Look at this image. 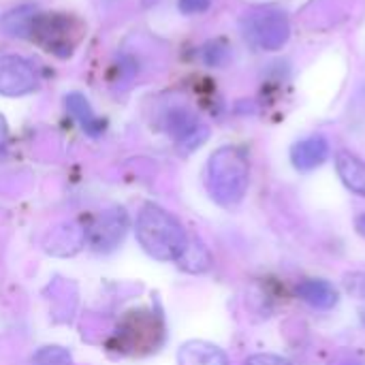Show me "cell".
<instances>
[{
	"mask_svg": "<svg viewBox=\"0 0 365 365\" xmlns=\"http://www.w3.org/2000/svg\"><path fill=\"white\" fill-rule=\"evenodd\" d=\"M178 365H229V357L216 344L192 340L180 349Z\"/></svg>",
	"mask_w": 365,
	"mask_h": 365,
	"instance_id": "cell-7",
	"label": "cell"
},
{
	"mask_svg": "<svg viewBox=\"0 0 365 365\" xmlns=\"http://www.w3.org/2000/svg\"><path fill=\"white\" fill-rule=\"evenodd\" d=\"M210 6V0H180V9L184 13H203Z\"/></svg>",
	"mask_w": 365,
	"mask_h": 365,
	"instance_id": "cell-15",
	"label": "cell"
},
{
	"mask_svg": "<svg viewBox=\"0 0 365 365\" xmlns=\"http://www.w3.org/2000/svg\"><path fill=\"white\" fill-rule=\"evenodd\" d=\"M336 167L342 178V182L357 195L365 197V163L355 154L340 150L336 154Z\"/></svg>",
	"mask_w": 365,
	"mask_h": 365,
	"instance_id": "cell-10",
	"label": "cell"
},
{
	"mask_svg": "<svg viewBox=\"0 0 365 365\" xmlns=\"http://www.w3.org/2000/svg\"><path fill=\"white\" fill-rule=\"evenodd\" d=\"M28 32L47 51L58 56H68L81 36V28L71 17L58 13H41V15L32 13Z\"/></svg>",
	"mask_w": 365,
	"mask_h": 365,
	"instance_id": "cell-3",
	"label": "cell"
},
{
	"mask_svg": "<svg viewBox=\"0 0 365 365\" xmlns=\"http://www.w3.org/2000/svg\"><path fill=\"white\" fill-rule=\"evenodd\" d=\"M66 107H68V111L75 115V120L79 122V126H81L88 135L96 137V135L103 133L105 124H103V120L92 111V107H90V103H88L86 96H81V94H77V92H75V94H68V96H66Z\"/></svg>",
	"mask_w": 365,
	"mask_h": 365,
	"instance_id": "cell-11",
	"label": "cell"
},
{
	"mask_svg": "<svg viewBox=\"0 0 365 365\" xmlns=\"http://www.w3.org/2000/svg\"><path fill=\"white\" fill-rule=\"evenodd\" d=\"M38 88V77L34 66L17 53L0 56V94L2 96H24Z\"/></svg>",
	"mask_w": 365,
	"mask_h": 365,
	"instance_id": "cell-5",
	"label": "cell"
},
{
	"mask_svg": "<svg viewBox=\"0 0 365 365\" xmlns=\"http://www.w3.org/2000/svg\"><path fill=\"white\" fill-rule=\"evenodd\" d=\"M244 365H293L291 361L278 357V355H252L246 359Z\"/></svg>",
	"mask_w": 365,
	"mask_h": 365,
	"instance_id": "cell-14",
	"label": "cell"
},
{
	"mask_svg": "<svg viewBox=\"0 0 365 365\" xmlns=\"http://www.w3.org/2000/svg\"><path fill=\"white\" fill-rule=\"evenodd\" d=\"M250 165L240 148L227 145L216 150L207 163V188L216 203L225 207L237 205L248 190Z\"/></svg>",
	"mask_w": 365,
	"mask_h": 365,
	"instance_id": "cell-2",
	"label": "cell"
},
{
	"mask_svg": "<svg viewBox=\"0 0 365 365\" xmlns=\"http://www.w3.org/2000/svg\"><path fill=\"white\" fill-rule=\"evenodd\" d=\"M291 34L289 19L280 11H261L244 19V36L265 51L280 49Z\"/></svg>",
	"mask_w": 365,
	"mask_h": 365,
	"instance_id": "cell-4",
	"label": "cell"
},
{
	"mask_svg": "<svg viewBox=\"0 0 365 365\" xmlns=\"http://www.w3.org/2000/svg\"><path fill=\"white\" fill-rule=\"evenodd\" d=\"M126 214L124 210H113L101 218V222L94 227V246L101 248H113L126 233Z\"/></svg>",
	"mask_w": 365,
	"mask_h": 365,
	"instance_id": "cell-8",
	"label": "cell"
},
{
	"mask_svg": "<svg viewBox=\"0 0 365 365\" xmlns=\"http://www.w3.org/2000/svg\"><path fill=\"white\" fill-rule=\"evenodd\" d=\"M297 295L319 310H331L340 299L338 289L327 280H304L297 287Z\"/></svg>",
	"mask_w": 365,
	"mask_h": 365,
	"instance_id": "cell-9",
	"label": "cell"
},
{
	"mask_svg": "<svg viewBox=\"0 0 365 365\" xmlns=\"http://www.w3.org/2000/svg\"><path fill=\"white\" fill-rule=\"evenodd\" d=\"M34 365H73V357L62 346H45L34 355Z\"/></svg>",
	"mask_w": 365,
	"mask_h": 365,
	"instance_id": "cell-13",
	"label": "cell"
},
{
	"mask_svg": "<svg viewBox=\"0 0 365 365\" xmlns=\"http://www.w3.org/2000/svg\"><path fill=\"white\" fill-rule=\"evenodd\" d=\"M327 156H329V143L321 135L302 139L291 150V160H293L295 169H299V171H312V169L321 167L327 160Z\"/></svg>",
	"mask_w": 365,
	"mask_h": 365,
	"instance_id": "cell-6",
	"label": "cell"
},
{
	"mask_svg": "<svg viewBox=\"0 0 365 365\" xmlns=\"http://www.w3.org/2000/svg\"><path fill=\"white\" fill-rule=\"evenodd\" d=\"M178 261L182 263L184 269L195 272V274L197 272H205L210 267V255H207V250L201 244H192V242H188L184 255Z\"/></svg>",
	"mask_w": 365,
	"mask_h": 365,
	"instance_id": "cell-12",
	"label": "cell"
},
{
	"mask_svg": "<svg viewBox=\"0 0 365 365\" xmlns=\"http://www.w3.org/2000/svg\"><path fill=\"white\" fill-rule=\"evenodd\" d=\"M135 231L139 246L156 261H178L190 242L182 222L156 203L141 207Z\"/></svg>",
	"mask_w": 365,
	"mask_h": 365,
	"instance_id": "cell-1",
	"label": "cell"
},
{
	"mask_svg": "<svg viewBox=\"0 0 365 365\" xmlns=\"http://www.w3.org/2000/svg\"><path fill=\"white\" fill-rule=\"evenodd\" d=\"M6 139H9V126H6L4 118L0 115V150L6 145Z\"/></svg>",
	"mask_w": 365,
	"mask_h": 365,
	"instance_id": "cell-16",
	"label": "cell"
}]
</instances>
